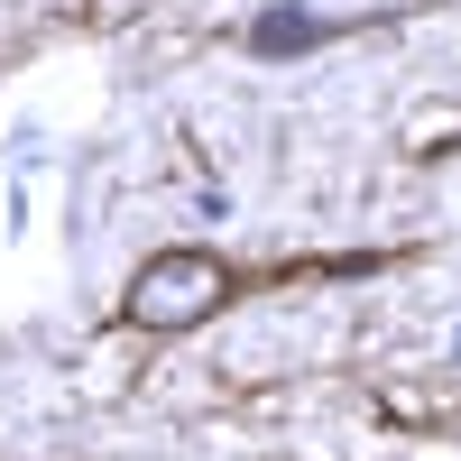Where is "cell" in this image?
Returning a JSON list of instances; mask_svg holds the SVG:
<instances>
[{
  "mask_svg": "<svg viewBox=\"0 0 461 461\" xmlns=\"http://www.w3.org/2000/svg\"><path fill=\"white\" fill-rule=\"evenodd\" d=\"M323 37H332V19H304V10L249 19V47H258V56H295V47H323Z\"/></svg>",
  "mask_w": 461,
  "mask_h": 461,
  "instance_id": "2",
  "label": "cell"
},
{
  "mask_svg": "<svg viewBox=\"0 0 461 461\" xmlns=\"http://www.w3.org/2000/svg\"><path fill=\"white\" fill-rule=\"evenodd\" d=\"M221 304H230V258H212V249H158L130 277L121 314L139 332H194V323L221 314Z\"/></svg>",
  "mask_w": 461,
  "mask_h": 461,
  "instance_id": "1",
  "label": "cell"
}]
</instances>
